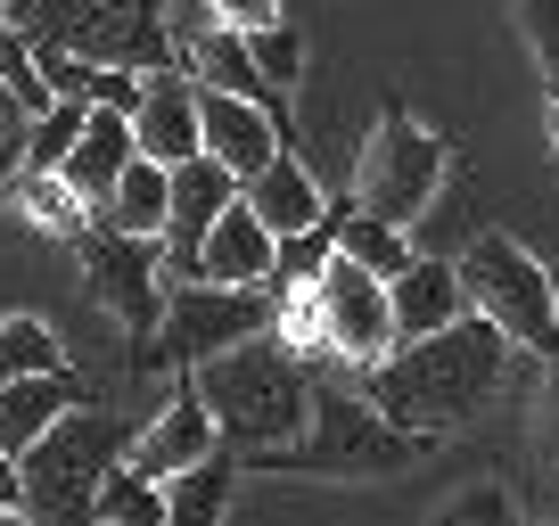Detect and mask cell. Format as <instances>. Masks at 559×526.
<instances>
[{
  "label": "cell",
  "instance_id": "obj_1",
  "mask_svg": "<svg viewBox=\"0 0 559 526\" xmlns=\"http://www.w3.org/2000/svg\"><path fill=\"white\" fill-rule=\"evenodd\" d=\"M510 354L519 346H510L493 321L461 313V321H444V330H428V337H403L386 362H370L362 395L395 428L437 444V437H453V428H469L477 411H493V395H502V379H510Z\"/></svg>",
  "mask_w": 559,
  "mask_h": 526
},
{
  "label": "cell",
  "instance_id": "obj_2",
  "mask_svg": "<svg viewBox=\"0 0 559 526\" xmlns=\"http://www.w3.org/2000/svg\"><path fill=\"white\" fill-rule=\"evenodd\" d=\"M190 379H198V395H206V411H214L223 453H239V461L280 453V444L305 428V411H313V370L280 346L272 330L230 346V354H214V362H198Z\"/></svg>",
  "mask_w": 559,
  "mask_h": 526
},
{
  "label": "cell",
  "instance_id": "obj_3",
  "mask_svg": "<svg viewBox=\"0 0 559 526\" xmlns=\"http://www.w3.org/2000/svg\"><path fill=\"white\" fill-rule=\"evenodd\" d=\"M419 453H428V437L395 428L362 386L313 379V411H305V428L280 444V453H255L247 469H272V477H403Z\"/></svg>",
  "mask_w": 559,
  "mask_h": 526
},
{
  "label": "cell",
  "instance_id": "obj_4",
  "mask_svg": "<svg viewBox=\"0 0 559 526\" xmlns=\"http://www.w3.org/2000/svg\"><path fill=\"white\" fill-rule=\"evenodd\" d=\"M123 461V428L107 420V411L74 404L67 420L50 428V437H34L17 453V502L34 526H99L91 518V493H99V477Z\"/></svg>",
  "mask_w": 559,
  "mask_h": 526
},
{
  "label": "cell",
  "instance_id": "obj_5",
  "mask_svg": "<svg viewBox=\"0 0 559 526\" xmlns=\"http://www.w3.org/2000/svg\"><path fill=\"white\" fill-rule=\"evenodd\" d=\"M453 272H461V297H469L477 321H493V330H502L519 354L559 362V280L543 272L535 255H526L519 239H510V230L469 239V255H461Z\"/></svg>",
  "mask_w": 559,
  "mask_h": 526
},
{
  "label": "cell",
  "instance_id": "obj_6",
  "mask_svg": "<svg viewBox=\"0 0 559 526\" xmlns=\"http://www.w3.org/2000/svg\"><path fill=\"white\" fill-rule=\"evenodd\" d=\"M444 165H453L444 132H428V123H412V116H379V132H370V148H362V174H354V214L412 230L419 214L437 206Z\"/></svg>",
  "mask_w": 559,
  "mask_h": 526
},
{
  "label": "cell",
  "instance_id": "obj_7",
  "mask_svg": "<svg viewBox=\"0 0 559 526\" xmlns=\"http://www.w3.org/2000/svg\"><path fill=\"white\" fill-rule=\"evenodd\" d=\"M272 330V280L263 288H214V280H181L165 297V321H157V354L174 370H198L214 354L247 346V337Z\"/></svg>",
  "mask_w": 559,
  "mask_h": 526
},
{
  "label": "cell",
  "instance_id": "obj_8",
  "mask_svg": "<svg viewBox=\"0 0 559 526\" xmlns=\"http://www.w3.org/2000/svg\"><path fill=\"white\" fill-rule=\"evenodd\" d=\"M313 304H321V346H330V362L346 370H370L395 354V321H386V280H370L362 263L330 255L313 280Z\"/></svg>",
  "mask_w": 559,
  "mask_h": 526
},
{
  "label": "cell",
  "instance_id": "obj_9",
  "mask_svg": "<svg viewBox=\"0 0 559 526\" xmlns=\"http://www.w3.org/2000/svg\"><path fill=\"white\" fill-rule=\"evenodd\" d=\"M157 272H165V247L157 239H123V230L91 223L83 280H91V297H99L123 330H140V337H157V321H165V280H157Z\"/></svg>",
  "mask_w": 559,
  "mask_h": 526
},
{
  "label": "cell",
  "instance_id": "obj_10",
  "mask_svg": "<svg viewBox=\"0 0 559 526\" xmlns=\"http://www.w3.org/2000/svg\"><path fill=\"white\" fill-rule=\"evenodd\" d=\"M280 132L288 123L272 116L263 99H230V91H198V157H214L230 181L263 174L280 157Z\"/></svg>",
  "mask_w": 559,
  "mask_h": 526
},
{
  "label": "cell",
  "instance_id": "obj_11",
  "mask_svg": "<svg viewBox=\"0 0 559 526\" xmlns=\"http://www.w3.org/2000/svg\"><path fill=\"white\" fill-rule=\"evenodd\" d=\"M214 444H223V437H214V411H206V395H198V379L181 370V379H174V404H165L157 420L123 444V469H140V477H157V486H165V477H181L190 461H206Z\"/></svg>",
  "mask_w": 559,
  "mask_h": 526
},
{
  "label": "cell",
  "instance_id": "obj_12",
  "mask_svg": "<svg viewBox=\"0 0 559 526\" xmlns=\"http://www.w3.org/2000/svg\"><path fill=\"white\" fill-rule=\"evenodd\" d=\"M132 148H140L148 165H165V174L198 157V74H190V67H157V74H140Z\"/></svg>",
  "mask_w": 559,
  "mask_h": 526
},
{
  "label": "cell",
  "instance_id": "obj_13",
  "mask_svg": "<svg viewBox=\"0 0 559 526\" xmlns=\"http://www.w3.org/2000/svg\"><path fill=\"white\" fill-rule=\"evenodd\" d=\"M230 198H239V181H230L214 157H190V165H174V174H165V239H157V247H165V263H174L181 280H190L198 239L214 230V214H223Z\"/></svg>",
  "mask_w": 559,
  "mask_h": 526
},
{
  "label": "cell",
  "instance_id": "obj_14",
  "mask_svg": "<svg viewBox=\"0 0 559 526\" xmlns=\"http://www.w3.org/2000/svg\"><path fill=\"white\" fill-rule=\"evenodd\" d=\"M272 255H280V239L247 214V198H230L223 214H214V230L198 239V255H190V280H214V288H263L272 280Z\"/></svg>",
  "mask_w": 559,
  "mask_h": 526
},
{
  "label": "cell",
  "instance_id": "obj_15",
  "mask_svg": "<svg viewBox=\"0 0 559 526\" xmlns=\"http://www.w3.org/2000/svg\"><path fill=\"white\" fill-rule=\"evenodd\" d=\"M83 404V370H34V379H0V453L17 461L34 437H50L67 411Z\"/></svg>",
  "mask_w": 559,
  "mask_h": 526
},
{
  "label": "cell",
  "instance_id": "obj_16",
  "mask_svg": "<svg viewBox=\"0 0 559 526\" xmlns=\"http://www.w3.org/2000/svg\"><path fill=\"white\" fill-rule=\"evenodd\" d=\"M461 313H469L461 272H453V263H437V255H412L395 280H386V321H395V346H403V337L444 330V321H461Z\"/></svg>",
  "mask_w": 559,
  "mask_h": 526
},
{
  "label": "cell",
  "instance_id": "obj_17",
  "mask_svg": "<svg viewBox=\"0 0 559 526\" xmlns=\"http://www.w3.org/2000/svg\"><path fill=\"white\" fill-rule=\"evenodd\" d=\"M132 157H140V148H132V116H123V107H91L83 132H74V148H67V165H58V181L99 214V198L116 190V174Z\"/></svg>",
  "mask_w": 559,
  "mask_h": 526
},
{
  "label": "cell",
  "instance_id": "obj_18",
  "mask_svg": "<svg viewBox=\"0 0 559 526\" xmlns=\"http://www.w3.org/2000/svg\"><path fill=\"white\" fill-rule=\"evenodd\" d=\"M239 198H247V214H255L272 239H288V230H313V223H330V206H321V181L305 174L288 148H280L263 174H247L239 181Z\"/></svg>",
  "mask_w": 559,
  "mask_h": 526
},
{
  "label": "cell",
  "instance_id": "obj_19",
  "mask_svg": "<svg viewBox=\"0 0 559 526\" xmlns=\"http://www.w3.org/2000/svg\"><path fill=\"white\" fill-rule=\"evenodd\" d=\"M181 67L198 74V91H230V99H263L280 116V91H263L255 74V50H247V34H230V25H206V34L190 41V58Z\"/></svg>",
  "mask_w": 559,
  "mask_h": 526
},
{
  "label": "cell",
  "instance_id": "obj_20",
  "mask_svg": "<svg viewBox=\"0 0 559 526\" xmlns=\"http://www.w3.org/2000/svg\"><path fill=\"white\" fill-rule=\"evenodd\" d=\"M99 230H123V239H165V165L132 157L116 174V190L99 198V214H91Z\"/></svg>",
  "mask_w": 559,
  "mask_h": 526
},
{
  "label": "cell",
  "instance_id": "obj_21",
  "mask_svg": "<svg viewBox=\"0 0 559 526\" xmlns=\"http://www.w3.org/2000/svg\"><path fill=\"white\" fill-rule=\"evenodd\" d=\"M230 477H239V453H223V444L206 461H190L181 477H165V526H223Z\"/></svg>",
  "mask_w": 559,
  "mask_h": 526
},
{
  "label": "cell",
  "instance_id": "obj_22",
  "mask_svg": "<svg viewBox=\"0 0 559 526\" xmlns=\"http://www.w3.org/2000/svg\"><path fill=\"white\" fill-rule=\"evenodd\" d=\"M337 255L362 263L370 280H395V272L419 255V247H412V230H395V223H370V214H337Z\"/></svg>",
  "mask_w": 559,
  "mask_h": 526
},
{
  "label": "cell",
  "instance_id": "obj_23",
  "mask_svg": "<svg viewBox=\"0 0 559 526\" xmlns=\"http://www.w3.org/2000/svg\"><path fill=\"white\" fill-rule=\"evenodd\" d=\"M91 518L99 526H165V486L116 461V469L99 477V493H91Z\"/></svg>",
  "mask_w": 559,
  "mask_h": 526
},
{
  "label": "cell",
  "instance_id": "obj_24",
  "mask_svg": "<svg viewBox=\"0 0 559 526\" xmlns=\"http://www.w3.org/2000/svg\"><path fill=\"white\" fill-rule=\"evenodd\" d=\"M9 206H25V223L50 230V239H83V230H91V206H83V198H74L58 174H25Z\"/></svg>",
  "mask_w": 559,
  "mask_h": 526
},
{
  "label": "cell",
  "instance_id": "obj_25",
  "mask_svg": "<svg viewBox=\"0 0 559 526\" xmlns=\"http://www.w3.org/2000/svg\"><path fill=\"white\" fill-rule=\"evenodd\" d=\"M34 370H67L58 330H50V321H34V313L0 321V379H34Z\"/></svg>",
  "mask_w": 559,
  "mask_h": 526
},
{
  "label": "cell",
  "instance_id": "obj_26",
  "mask_svg": "<svg viewBox=\"0 0 559 526\" xmlns=\"http://www.w3.org/2000/svg\"><path fill=\"white\" fill-rule=\"evenodd\" d=\"M83 116H91L83 99H50L41 116H25V174H58L74 132H83Z\"/></svg>",
  "mask_w": 559,
  "mask_h": 526
},
{
  "label": "cell",
  "instance_id": "obj_27",
  "mask_svg": "<svg viewBox=\"0 0 559 526\" xmlns=\"http://www.w3.org/2000/svg\"><path fill=\"white\" fill-rule=\"evenodd\" d=\"M247 50H255L263 91H297L305 83V41H297V25H288V17L263 25V34H247Z\"/></svg>",
  "mask_w": 559,
  "mask_h": 526
},
{
  "label": "cell",
  "instance_id": "obj_28",
  "mask_svg": "<svg viewBox=\"0 0 559 526\" xmlns=\"http://www.w3.org/2000/svg\"><path fill=\"white\" fill-rule=\"evenodd\" d=\"M428 526H526V518H519V493L486 477V486H461V493H453V502H444Z\"/></svg>",
  "mask_w": 559,
  "mask_h": 526
},
{
  "label": "cell",
  "instance_id": "obj_29",
  "mask_svg": "<svg viewBox=\"0 0 559 526\" xmlns=\"http://www.w3.org/2000/svg\"><path fill=\"white\" fill-rule=\"evenodd\" d=\"M337 255V214L330 223H313V230H288L280 239V255H272V280H321V263Z\"/></svg>",
  "mask_w": 559,
  "mask_h": 526
},
{
  "label": "cell",
  "instance_id": "obj_30",
  "mask_svg": "<svg viewBox=\"0 0 559 526\" xmlns=\"http://www.w3.org/2000/svg\"><path fill=\"white\" fill-rule=\"evenodd\" d=\"M519 25H526V50L543 58V74H559V0H519Z\"/></svg>",
  "mask_w": 559,
  "mask_h": 526
},
{
  "label": "cell",
  "instance_id": "obj_31",
  "mask_svg": "<svg viewBox=\"0 0 559 526\" xmlns=\"http://www.w3.org/2000/svg\"><path fill=\"white\" fill-rule=\"evenodd\" d=\"M214 25H230V34H263V25L288 17V0H206Z\"/></svg>",
  "mask_w": 559,
  "mask_h": 526
},
{
  "label": "cell",
  "instance_id": "obj_32",
  "mask_svg": "<svg viewBox=\"0 0 559 526\" xmlns=\"http://www.w3.org/2000/svg\"><path fill=\"white\" fill-rule=\"evenodd\" d=\"M17 181H25V132H0V206L17 198Z\"/></svg>",
  "mask_w": 559,
  "mask_h": 526
},
{
  "label": "cell",
  "instance_id": "obj_33",
  "mask_svg": "<svg viewBox=\"0 0 559 526\" xmlns=\"http://www.w3.org/2000/svg\"><path fill=\"white\" fill-rule=\"evenodd\" d=\"M543 437H551V453H559V362H551V386H543Z\"/></svg>",
  "mask_w": 559,
  "mask_h": 526
},
{
  "label": "cell",
  "instance_id": "obj_34",
  "mask_svg": "<svg viewBox=\"0 0 559 526\" xmlns=\"http://www.w3.org/2000/svg\"><path fill=\"white\" fill-rule=\"evenodd\" d=\"M551 132H559V74H551ZM559 148V141H551Z\"/></svg>",
  "mask_w": 559,
  "mask_h": 526
},
{
  "label": "cell",
  "instance_id": "obj_35",
  "mask_svg": "<svg viewBox=\"0 0 559 526\" xmlns=\"http://www.w3.org/2000/svg\"><path fill=\"white\" fill-rule=\"evenodd\" d=\"M0 25H9V0H0Z\"/></svg>",
  "mask_w": 559,
  "mask_h": 526
}]
</instances>
